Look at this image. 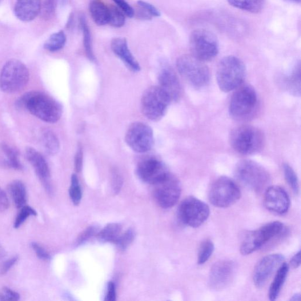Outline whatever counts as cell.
Listing matches in <instances>:
<instances>
[{
  "mask_svg": "<svg viewBox=\"0 0 301 301\" xmlns=\"http://www.w3.org/2000/svg\"><path fill=\"white\" fill-rule=\"evenodd\" d=\"M17 106L25 108L35 117L48 123H57L63 114L61 104L50 96L38 91L23 95L17 102Z\"/></svg>",
  "mask_w": 301,
  "mask_h": 301,
  "instance_id": "1",
  "label": "cell"
},
{
  "mask_svg": "<svg viewBox=\"0 0 301 301\" xmlns=\"http://www.w3.org/2000/svg\"><path fill=\"white\" fill-rule=\"evenodd\" d=\"M246 75V68L242 60L235 56L229 55L219 63L216 78L220 90L229 92L242 85Z\"/></svg>",
  "mask_w": 301,
  "mask_h": 301,
  "instance_id": "2",
  "label": "cell"
},
{
  "mask_svg": "<svg viewBox=\"0 0 301 301\" xmlns=\"http://www.w3.org/2000/svg\"><path fill=\"white\" fill-rule=\"evenodd\" d=\"M230 142L232 148L238 153L250 155L262 150L264 137L258 128L244 125L236 127L231 131Z\"/></svg>",
  "mask_w": 301,
  "mask_h": 301,
  "instance_id": "3",
  "label": "cell"
},
{
  "mask_svg": "<svg viewBox=\"0 0 301 301\" xmlns=\"http://www.w3.org/2000/svg\"><path fill=\"white\" fill-rule=\"evenodd\" d=\"M176 68L180 75L190 85L202 88L210 81V71L204 62L192 55L185 54L176 60Z\"/></svg>",
  "mask_w": 301,
  "mask_h": 301,
  "instance_id": "4",
  "label": "cell"
},
{
  "mask_svg": "<svg viewBox=\"0 0 301 301\" xmlns=\"http://www.w3.org/2000/svg\"><path fill=\"white\" fill-rule=\"evenodd\" d=\"M29 71L19 60L13 59L3 66L0 73V90L14 94L23 89L29 81Z\"/></svg>",
  "mask_w": 301,
  "mask_h": 301,
  "instance_id": "5",
  "label": "cell"
},
{
  "mask_svg": "<svg viewBox=\"0 0 301 301\" xmlns=\"http://www.w3.org/2000/svg\"><path fill=\"white\" fill-rule=\"evenodd\" d=\"M235 175L245 186L257 192L263 191L270 183L268 171L251 160H240L236 164Z\"/></svg>",
  "mask_w": 301,
  "mask_h": 301,
  "instance_id": "6",
  "label": "cell"
},
{
  "mask_svg": "<svg viewBox=\"0 0 301 301\" xmlns=\"http://www.w3.org/2000/svg\"><path fill=\"white\" fill-rule=\"evenodd\" d=\"M191 55L203 62L215 58L219 53V42L210 31L199 29L192 32L190 38Z\"/></svg>",
  "mask_w": 301,
  "mask_h": 301,
  "instance_id": "7",
  "label": "cell"
},
{
  "mask_svg": "<svg viewBox=\"0 0 301 301\" xmlns=\"http://www.w3.org/2000/svg\"><path fill=\"white\" fill-rule=\"evenodd\" d=\"M171 102L159 86H152L144 91L141 100L142 113L151 121L157 122L166 115Z\"/></svg>",
  "mask_w": 301,
  "mask_h": 301,
  "instance_id": "8",
  "label": "cell"
},
{
  "mask_svg": "<svg viewBox=\"0 0 301 301\" xmlns=\"http://www.w3.org/2000/svg\"><path fill=\"white\" fill-rule=\"evenodd\" d=\"M229 106V113L236 120H243L252 115L257 106L258 97L255 90L250 85L236 88Z\"/></svg>",
  "mask_w": 301,
  "mask_h": 301,
  "instance_id": "9",
  "label": "cell"
},
{
  "mask_svg": "<svg viewBox=\"0 0 301 301\" xmlns=\"http://www.w3.org/2000/svg\"><path fill=\"white\" fill-rule=\"evenodd\" d=\"M284 228L282 223L274 222L265 225L258 230L248 232L240 245V253L248 255L257 251L269 240L282 233Z\"/></svg>",
  "mask_w": 301,
  "mask_h": 301,
  "instance_id": "10",
  "label": "cell"
},
{
  "mask_svg": "<svg viewBox=\"0 0 301 301\" xmlns=\"http://www.w3.org/2000/svg\"><path fill=\"white\" fill-rule=\"evenodd\" d=\"M242 192L233 180L222 176L212 184L208 194L210 203L218 208L232 206L240 198Z\"/></svg>",
  "mask_w": 301,
  "mask_h": 301,
  "instance_id": "11",
  "label": "cell"
},
{
  "mask_svg": "<svg viewBox=\"0 0 301 301\" xmlns=\"http://www.w3.org/2000/svg\"><path fill=\"white\" fill-rule=\"evenodd\" d=\"M210 214V210L208 205L193 196L185 199L178 209L180 222L192 228L202 226L209 217Z\"/></svg>",
  "mask_w": 301,
  "mask_h": 301,
  "instance_id": "12",
  "label": "cell"
},
{
  "mask_svg": "<svg viewBox=\"0 0 301 301\" xmlns=\"http://www.w3.org/2000/svg\"><path fill=\"white\" fill-rule=\"evenodd\" d=\"M125 140L132 150L138 153H144L150 151L154 146L153 131L145 123H134L128 127Z\"/></svg>",
  "mask_w": 301,
  "mask_h": 301,
  "instance_id": "13",
  "label": "cell"
},
{
  "mask_svg": "<svg viewBox=\"0 0 301 301\" xmlns=\"http://www.w3.org/2000/svg\"><path fill=\"white\" fill-rule=\"evenodd\" d=\"M154 186V197L160 207L167 209L177 203L182 194V186L175 176L170 173Z\"/></svg>",
  "mask_w": 301,
  "mask_h": 301,
  "instance_id": "14",
  "label": "cell"
},
{
  "mask_svg": "<svg viewBox=\"0 0 301 301\" xmlns=\"http://www.w3.org/2000/svg\"><path fill=\"white\" fill-rule=\"evenodd\" d=\"M235 264L230 260H219L211 267L209 275V286L215 291L227 288L234 279Z\"/></svg>",
  "mask_w": 301,
  "mask_h": 301,
  "instance_id": "15",
  "label": "cell"
},
{
  "mask_svg": "<svg viewBox=\"0 0 301 301\" xmlns=\"http://www.w3.org/2000/svg\"><path fill=\"white\" fill-rule=\"evenodd\" d=\"M136 173L143 182L154 185L165 178L170 172L165 164L160 160L148 158L138 164Z\"/></svg>",
  "mask_w": 301,
  "mask_h": 301,
  "instance_id": "16",
  "label": "cell"
},
{
  "mask_svg": "<svg viewBox=\"0 0 301 301\" xmlns=\"http://www.w3.org/2000/svg\"><path fill=\"white\" fill-rule=\"evenodd\" d=\"M284 256L279 254L264 256L256 265L253 275L255 286L262 288L277 269L284 263Z\"/></svg>",
  "mask_w": 301,
  "mask_h": 301,
  "instance_id": "17",
  "label": "cell"
},
{
  "mask_svg": "<svg viewBox=\"0 0 301 301\" xmlns=\"http://www.w3.org/2000/svg\"><path fill=\"white\" fill-rule=\"evenodd\" d=\"M290 198L283 188L274 186L267 188L264 195V204L267 209L274 213H287L290 207Z\"/></svg>",
  "mask_w": 301,
  "mask_h": 301,
  "instance_id": "18",
  "label": "cell"
},
{
  "mask_svg": "<svg viewBox=\"0 0 301 301\" xmlns=\"http://www.w3.org/2000/svg\"><path fill=\"white\" fill-rule=\"evenodd\" d=\"M159 87L166 92L171 102H178L182 97V86L178 76L172 68L164 64L159 72Z\"/></svg>",
  "mask_w": 301,
  "mask_h": 301,
  "instance_id": "19",
  "label": "cell"
},
{
  "mask_svg": "<svg viewBox=\"0 0 301 301\" xmlns=\"http://www.w3.org/2000/svg\"><path fill=\"white\" fill-rule=\"evenodd\" d=\"M26 157L33 166L36 174L48 191H50V171L49 165L41 153L33 148H27Z\"/></svg>",
  "mask_w": 301,
  "mask_h": 301,
  "instance_id": "20",
  "label": "cell"
},
{
  "mask_svg": "<svg viewBox=\"0 0 301 301\" xmlns=\"http://www.w3.org/2000/svg\"><path fill=\"white\" fill-rule=\"evenodd\" d=\"M111 48L114 53L122 60L130 70L134 72L141 70V66L131 53L125 38L117 37L112 39Z\"/></svg>",
  "mask_w": 301,
  "mask_h": 301,
  "instance_id": "21",
  "label": "cell"
},
{
  "mask_svg": "<svg viewBox=\"0 0 301 301\" xmlns=\"http://www.w3.org/2000/svg\"><path fill=\"white\" fill-rule=\"evenodd\" d=\"M41 0H17L14 12L18 19L28 22L33 20L40 13Z\"/></svg>",
  "mask_w": 301,
  "mask_h": 301,
  "instance_id": "22",
  "label": "cell"
},
{
  "mask_svg": "<svg viewBox=\"0 0 301 301\" xmlns=\"http://www.w3.org/2000/svg\"><path fill=\"white\" fill-rule=\"evenodd\" d=\"M283 84L284 88L288 92L294 96L300 95L301 91V73L300 64L298 62L293 68L291 73L285 76Z\"/></svg>",
  "mask_w": 301,
  "mask_h": 301,
  "instance_id": "23",
  "label": "cell"
},
{
  "mask_svg": "<svg viewBox=\"0 0 301 301\" xmlns=\"http://www.w3.org/2000/svg\"><path fill=\"white\" fill-rule=\"evenodd\" d=\"M290 267L288 264L283 263L278 268L274 280L269 290V298L272 301L275 300L280 294L285 282H286Z\"/></svg>",
  "mask_w": 301,
  "mask_h": 301,
  "instance_id": "24",
  "label": "cell"
},
{
  "mask_svg": "<svg viewBox=\"0 0 301 301\" xmlns=\"http://www.w3.org/2000/svg\"><path fill=\"white\" fill-rule=\"evenodd\" d=\"M89 11L96 25L103 26L108 23V7L102 0H91Z\"/></svg>",
  "mask_w": 301,
  "mask_h": 301,
  "instance_id": "25",
  "label": "cell"
},
{
  "mask_svg": "<svg viewBox=\"0 0 301 301\" xmlns=\"http://www.w3.org/2000/svg\"><path fill=\"white\" fill-rule=\"evenodd\" d=\"M227 2L236 9L252 14L259 13L266 3V0H227Z\"/></svg>",
  "mask_w": 301,
  "mask_h": 301,
  "instance_id": "26",
  "label": "cell"
},
{
  "mask_svg": "<svg viewBox=\"0 0 301 301\" xmlns=\"http://www.w3.org/2000/svg\"><path fill=\"white\" fill-rule=\"evenodd\" d=\"M12 199L18 208L25 206L27 203V190L25 185L21 180H15L9 187Z\"/></svg>",
  "mask_w": 301,
  "mask_h": 301,
  "instance_id": "27",
  "label": "cell"
},
{
  "mask_svg": "<svg viewBox=\"0 0 301 301\" xmlns=\"http://www.w3.org/2000/svg\"><path fill=\"white\" fill-rule=\"evenodd\" d=\"M79 25L83 34L84 47L87 57L91 62H94L95 58L93 50H92L91 31L86 21L85 15L84 14L80 15Z\"/></svg>",
  "mask_w": 301,
  "mask_h": 301,
  "instance_id": "28",
  "label": "cell"
},
{
  "mask_svg": "<svg viewBox=\"0 0 301 301\" xmlns=\"http://www.w3.org/2000/svg\"><path fill=\"white\" fill-rule=\"evenodd\" d=\"M122 226L118 223L108 224L97 234L99 240L104 243H114L122 234Z\"/></svg>",
  "mask_w": 301,
  "mask_h": 301,
  "instance_id": "29",
  "label": "cell"
},
{
  "mask_svg": "<svg viewBox=\"0 0 301 301\" xmlns=\"http://www.w3.org/2000/svg\"><path fill=\"white\" fill-rule=\"evenodd\" d=\"M68 0H41V10L39 14L46 19H49L54 17L60 6L67 3Z\"/></svg>",
  "mask_w": 301,
  "mask_h": 301,
  "instance_id": "30",
  "label": "cell"
},
{
  "mask_svg": "<svg viewBox=\"0 0 301 301\" xmlns=\"http://www.w3.org/2000/svg\"><path fill=\"white\" fill-rule=\"evenodd\" d=\"M42 142L48 154L54 155L59 150V142L57 136L53 131L46 130L42 134Z\"/></svg>",
  "mask_w": 301,
  "mask_h": 301,
  "instance_id": "31",
  "label": "cell"
},
{
  "mask_svg": "<svg viewBox=\"0 0 301 301\" xmlns=\"http://www.w3.org/2000/svg\"><path fill=\"white\" fill-rule=\"evenodd\" d=\"M67 37L63 31L52 34L44 44V48L50 52H56L62 50L65 46Z\"/></svg>",
  "mask_w": 301,
  "mask_h": 301,
  "instance_id": "32",
  "label": "cell"
},
{
  "mask_svg": "<svg viewBox=\"0 0 301 301\" xmlns=\"http://www.w3.org/2000/svg\"><path fill=\"white\" fill-rule=\"evenodd\" d=\"M1 147L6 156L7 165L15 170H23V167L19 162L17 151L6 144H3Z\"/></svg>",
  "mask_w": 301,
  "mask_h": 301,
  "instance_id": "33",
  "label": "cell"
},
{
  "mask_svg": "<svg viewBox=\"0 0 301 301\" xmlns=\"http://www.w3.org/2000/svg\"><path fill=\"white\" fill-rule=\"evenodd\" d=\"M108 23L115 28H121L125 25V15L117 6L108 7Z\"/></svg>",
  "mask_w": 301,
  "mask_h": 301,
  "instance_id": "34",
  "label": "cell"
},
{
  "mask_svg": "<svg viewBox=\"0 0 301 301\" xmlns=\"http://www.w3.org/2000/svg\"><path fill=\"white\" fill-rule=\"evenodd\" d=\"M284 174L289 186L295 194H298L299 186L298 177L293 168L288 164H284L283 167Z\"/></svg>",
  "mask_w": 301,
  "mask_h": 301,
  "instance_id": "35",
  "label": "cell"
},
{
  "mask_svg": "<svg viewBox=\"0 0 301 301\" xmlns=\"http://www.w3.org/2000/svg\"><path fill=\"white\" fill-rule=\"evenodd\" d=\"M215 246L210 240H206L200 245L198 256V264L203 265L208 262L213 254Z\"/></svg>",
  "mask_w": 301,
  "mask_h": 301,
  "instance_id": "36",
  "label": "cell"
},
{
  "mask_svg": "<svg viewBox=\"0 0 301 301\" xmlns=\"http://www.w3.org/2000/svg\"><path fill=\"white\" fill-rule=\"evenodd\" d=\"M69 194L72 202L75 206H78L79 203L81 202L82 192L78 178L75 174H73L71 176Z\"/></svg>",
  "mask_w": 301,
  "mask_h": 301,
  "instance_id": "37",
  "label": "cell"
},
{
  "mask_svg": "<svg viewBox=\"0 0 301 301\" xmlns=\"http://www.w3.org/2000/svg\"><path fill=\"white\" fill-rule=\"evenodd\" d=\"M135 238V232L132 229H128L126 232L122 234L114 244L119 250L125 251L130 246Z\"/></svg>",
  "mask_w": 301,
  "mask_h": 301,
  "instance_id": "38",
  "label": "cell"
},
{
  "mask_svg": "<svg viewBox=\"0 0 301 301\" xmlns=\"http://www.w3.org/2000/svg\"><path fill=\"white\" fill-rule=\"evenodd\" d=\"M37 212L30 206H23L19 212L14 224L15 228H19L30 216L37 215Z\"/></svg>",
  "mask_w": 301,
  "mask_h": 301,
  "instance_id": "39",
  "label": "cell"
},
{
  "mask_svg": "<svg viewBox=\"0 0 301 301\" xmlns=\"http://www.w3.org/2000/svg\"><path fill=\"white\" fill-rule=\"evenodd\" d=\"M99 232V228L96 226L88 227L82 232L77 240H76V246H79L85 243L88 239H90L95 235H97Z\"/></svg>",
  "mask_w": 301,
  "mask_h": 301,
  "instance_id": "40",
  "label": "cell"
},
{
  "mask_svg": "<svg viewBox=\"0 0 301 301\" xmlns=\"http://www.w3.org/2000/svg\"><path fill=\"white\" fill-rule=\"evenodd\" d=\"M20 299V295L17 292L11 290L10 288L5 287L0 292V300L17 301Z\"/></svg>",
  "mask_w": 301,
  "mask_h": 301,
  "instance_id": "41",
  "label": "cell"
},
{
  "mask_svg": "<svg viewBox=\"0 0 301 301\" xmlns=\"http://www.w3.org/2000/svg\"><path fill=\"white\" fill-rule=\"evenodd\" d=\"M123 184L122 176L117 170H114L112 174V187L114 194L119 193L121 191Z\"/></svg>",
  "mask_w": 301,
  "mask_h": 301,
  "instance_id": "42",
  "label": "cell"
},
{
  "mask_svg": "<svg viewBox=\"0 0 301 301\" xmlns=\"http://www.w3.org/2000/svg\"><path fill=\"white\" fill-rule=\"evenodd\" d=\"M113 2L128 17L132 18L134 17L135 10L126 0H113Z\"/></svg>",
  "mask_w": 301,
  "mask_h": 301,
  "instance_id": "43",
  "label": "cell"
},
{
  "mask_svg": "<svg viewBox=\"0 0 301 301\" xmlns=\"http://www.w3.org/2000/svg\"><path fill=\"white\" fill-rule=\"evenodd\" d=\"M137 5L139 7L146 11L147 13L150 14L152 17H159L160 13L156 8L151 5L150 3H148L143 0H138L137 2Z\"/></svg>",
  "mask_w": 301,
  "mask_h": 301,
  "instance_id": "44",
  "label": "cell"
},
{
  "mask_svg": "<svg viewBox=\"0 0 301 301\" xmlns=\"http://www.w3.org/2000/svg\"><path fill=\"white\" fill-rule=\"evenodd\" d=\"M31 247L32 249L34 251L37 257L43 260H50L51 259V256L49 252H47L45 249L40 246L37 243H32L31 244Z\"/></svg>",
  "mask_w": 301,
  "mask_h": 301,
  "instance_id": "45",
  "label": "cell"
},
{
  "mask_svg": "<svg viewBox=\"0 0 301 301\" xmlns=\"http://www.w3.org/2000/svg\"><path fill=\"white\" fill-rule=\"evenodd\" d=\"M83 162V152L82 148L79 147L75 156L74 166L76 171L79 172L82 171Z\"/></svg>",
  "mask_w": 301,
  "mask_h": 301,
  "instance_id": "46",
  "label": "cell"
},
{
  "mask_svg": "<svg viewBox=\"0 0 301 301\" xmlns=\"http://www.w3.org/2000/svg\"><path fill=\"white\" fill-rule=\"evenodd\" d=\"M9 207V200L6 192L0 188V212L6 211Z\"/></svg>",
  "mask_w": 301,
  "mask_h": 301,
  "instance_id": "47",
  "label": "cell"
},
{
  "mask_svg": "<svg viewBox=\"0 0 301 301\" xmlns=\"http://www.w3.org/2000/svg\"><path fill=\"white\" fill-rule=\"evenodd\" d=\"M18 259V256H14V257L6 260L2 267V274H6L7 272H9L10 269L17 262Z\"/></svg>",
  "mask_w": 301,
  "mask_h": 301,
  "instance_id": "48",
  "label": "cell"
},
{
  "mask_svg": "<svg viewBox=\"0 0 301 301\" xmlns=\"http://www.w3.org/2000/svg\"><path fill=\"white\" fill-rule=\"evenodd\" d=\"M116 300V289L114 283L110 282L108 284L107 294L106 298L107 301H115Z\"/></svg>",
  "mask_w": 301,
  "mask_h": 301,
  "instance_id": "49",
  "label": "cell"
},
{
  "mask_svg": "<svg viewBox=\"0 0 301 301\" xmlns=\"http://www.w3.org/2000/svg\"><path fill=\"white\" fill-rule=\"evenodd\" d=\"M291 266L292 268H297L300 266V251H299L296 253L291 260Z\"/></svg>",
  "mask_w": 301,
  "mask_h": 301,
  "instance_id": "50",
  "label": "cell"
},
{
  "mask_svg": "<svg viewBox=\"0 0 301 301\" xmlns=\"http://www.w3.org/2000/svg\"><path fill=\"white\" fill-rule=\"evenodd\" d=\"M74 21V15L73 14H71L70 15L69 18L68 19V22L67 23V27L68 29H69L72 26H73Z\"/></svg>",
  "mask_w": 301,
  "mask_h": 301,
  "instance_id": "51",
  "label": "cell"
},
{
  "mask_svg": "<svg viewBox=\"0 0 301 301\" xmlns=\"http://www.w3.org/2000/svg\"><path fill=\"white\" fill-rule=\"evenodd\" d=\"M301 296L300 294H295L291 297V300L292 301H300Z\"/></svg>",
  "mask_w": 301,
  "mask_h": 301,
  "instance_id": "52",
  "label": "cell"
},
{
  "mask_svg": "<svg viewBox=\"0 0 301 301\" xmlns=\"http://www.w3.org/2000/svg\"><path fill=\"white\" fill-rule=\"evenodd\" d=\"M290 1L299 4L301 2V0H290Z\"/></svg>",
  "mask_w": 301,
  "mask_h": 301,
  "instance_id": "53",
  "label": "cell"
},
{
  "mask_svg": "<svg viewBox=\"0 0 301 301\" xmlns=\"http://www.w3.org/2000/svg\"><path fill=\"white\" fill-rule=\"evenodd\" d=\"M4 255V252H3L1 248H0V258L2 257Z\"/></svg>",
  "mask_w": 301,
  "mask_h": 301,
  "instance_id": "54",
  "label": "cell"
}]
</instances>
